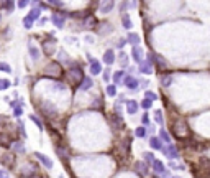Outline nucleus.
I'll return each mask as SVG.
<instances>
[{"label":"nucleus","mask_w":210,"mask_h":178,"mask_svg":"<svg viewBox=\"0 0 210 178\" xmlns=\"http://www.w3.org/2000/svg\"><path fill=\"white\" fill-rule=\"evenodd\" d=\"M66 76H67V81L71 83L72 86H79L80 81L84 79V76H82V70H80L79 66H71V70L66 73Z\"/></svg>","instance_id":"nucleus-1"},{"label":"nucleus","mask_w":210,"mask_h":178,"mask_svg":"<svg viewBox=\"0 0 210 178\" xmlns=\"http://www.w3.org/2000/svg\"><path fill=\"white\" fill-rule=\"evenodd\" d=\"M172 132H174V135H176L177 139H184V137H187V135H189L187 122H185V120H182V119H179L177 122H174Z\"/></svg>","instance_id":"nucleus-2"},{"label":"nucleus","mask_w":210,"mask_h":178,"mask_svg":"<svg viewBox=\"0 0 210 178\" xmlns=\"http://www.w3.org/2000/svg\"><path fill=\"white\" fill-rule=\"evenodd\" d=\"M39 109H41V112L44 114L46 117H49V119L57 117V107L52 104V102H49V101H43L41 106H39Z\"/></svg>","instance_id":"nucleus-3"},{"label":"nucleus","mask_w":210,"mask_h":178,"mask_svg":"<svg viewBox=\"0 0 210 178\" xmlns=\"http://www.w3.org/2000/svg\"><path fill=\"white\" fill-rule=\"evenodd\" d=\"M44 76H54V78H61L62 76V68L59 63L51 61L48 66L44 68Z\"/></svg>","instance_id":"nucleus-4"},{"label":"nucleus","mask_w":210,"mask_h":178,"mask_svg":"<svg viewBox=\"0 0 210 178\" xmlns=\"http://www.w3.org/2000/svg\"><path fill=\"white\" fill-rule=\"evenodd\" d=\"M161 150H162V153H164L167 158H171V160L179 158V150H177V147H176V145H172V143H169V145L162 147Z\"/></svg>","instance_id":"nucleus-5"},{"label":"nucleus","mask_w":210,"mask_h":178,"mask_svg":"<svg viewBox=\"0 0 210 178\" xmlns=\"http://www.w3.org/2000/svg\"><path fill=\"white\" fill-rule=\"evenodd\" d=\"M54 43H56V38L54 36H48V40L43 43V51H44V55L46 56H51L52 53H54V50H56V46H54Z\"/></svg>","instance_id":"nucleus-6"},{"label":"nucleus","mask_w":210,"mask_h":178,"mask_svg":"<svg viewBox=\"0 0 210 178\" xmlns=\"http://www.w3.org/2000/svg\"><path fill=\"white\" fill-rule=\"evenodd\" d=\"M36 173H38V168L34 165H31V163L30 165H25L21 168V176L23 178H33Z\"/></svg>","instance_id":"nucleus-7"},{"label":"nucleus","mask_w":210,"mask_h":178,"mask_svg":"<svg viewBox=\"0 0 210 178\" xmlns=\"http://www.w3.org/2000/svg\"><path fill=\"white\" fill-rule=\"evenodd\" d=\"M0 163L3 166H10V168H13L15 165V155L13 153H3L2 157H0Z\"/></svg>","instance_id":"nucleus-8"},{"label":"nucleus","mask_w":210,"mask_h":178,"mask_svg":"<svg viewBox=\"0 0 210 178\" xmlns=\"http://www.w3.org/2000/svg\"><path fill=\"white\" fill-rule=\"evenodd\" d=\"M123 83H125V86H126V88L128 89H131V91H136L138 89V79L136 78H133L131 76V74H128V76H125L123 78Z\"/></svg>","instance_id":"nucleus-9"},{"label":"nucleus","mask_w":210,"mask_h":178,"mask_svg":"<svg viewBox=\"0 0 210 178\" xmlns=\"http://www.w3.org/2000/svg\"><path fill=\"white\" fill-rule=\"evenodd\" d=\"M11 137L8 134H5V132H0V147L3 148H10L11 147Z\"/></svg>","instance_id":"nucleus-10"},{"label":"nucleus","mask_w":210,"mask_h":178,"mask_svg":"<svg viewBox=\"0 0 210 178\" xmlns=\"http://www.w3.org/2000/svg\"><path fill=\"white\" fill-rule=\"evenodd\" d=\"M110 122H112V127L113 129H123V119L120 117V114H113L112 117H110Z\"/></svg>","instance_id":"nucleus-11"},{"label":"nucleus","mask_w":210,"mask_h":178,"mask_svg":"<svg viewBox=\"0 0 210 178\" xmlns=\"http://www.w3.org/2000/svg\"><path fill=\"white\" fill-rule=\"evenodd\" d=\"M90 73H92V76H94V74H100L102 73L100 61L95 60V58H90Z\"/></svg>","instance_id":"nucleus-12"},{"label":"nucleus","mask_w":210,"mask_h":178,"mask_svg":"<svg viewBox=\"0 0 210 178\" xmlns=\"http://www.w3.org/2000/svg\"><path fill=\"white\" fill-rule=\"evenodd\" d=\"M51 22L54 23L56 28H64V22H66V18H64V17H61L59 13H52V15H51Z\"/></svg>","instance_id":"nucleus-13"},{"label":"nucleus","mask_w":210,"mask_h":178,"mask_svg":"<svg viewBox=\"0 0 210 178\" xmlns=\"http://www.w3.org/2000/svg\"><path fill=\"white\" fill-rule=\"evenodd\" d=\"M154 65L158 66V70H159V71L167 70V63H166V60L162 58V56H159V55H154Z\"/></svg>","instance_id":"nucleus-14"},{"label":"nucleus","mask_w":210,"mask_h":178,"mask_svg":"<svg viewBox=\"0 0 210 178\" xmlns=\"http://www.w3.org/2000/svg\"><path fill=\"white\" fill-rule=\"evenodd\" d=\"M131 56H133V60H135L136 63H141L143 61V50L139 46H133L131 48Z\"/></svg>","instance_id":"nucleus-15"},{"label":"nucleus","mask_w":210,"mask_h":178,"mask_svg":"<svg viewBox=\"0 0 210 178\" xmlns=\"http://www.w3.org/2000/svg\"><path fill=\"white\" fill-rule=\"evenodd\" d=\"M120 147H121V150H123V155H128V153H130V147H131V137H125V139L120 142Z\"/></svg>","instance_id":"nucleus-16"},{"label":"nucleus","mask_w":210,"mask_h":178,"mask_svg":"<svg viewBox=\"0 0 210 178\" xmlns=\"http://www.w3.org/2000/svg\"><path fill=\"white\" fill-rule=\"evenodd\" d=\"M135 170L139 175H146L148 173V163L146 162H136L135 163Z\"/></svg>","instance_id":"nucleus-17"},{"label":"nucleus","mask_w":210,"mask_h":178,"mask_svg":"<svg viewBox=\"0 0 210 178\" xmlns=\"http://www.w3.org/2000/svg\"><path fill=\"white\" fill-rule=\"evenodd\" d=\"M34 155H36V158L39 160V162H41L44 166H46V168H51V166H52V160L51 158H48V157H46V155H43V153H34Z\"/></svg>","instance_id":"nucleus-18"},{"label":"nucleus","mask_w":210,"mask_h":178,"mask_svg":"<svg viewBox=\"0 0 210 178\" xmlns=\"http://www.w3.org/2000/svg\"><path fill=\"white\" fill-rule=\"evenodd\" d=\"M153 170L156 171V173H159V175H164V171H166V168H164V163L161 162V160H154L153 163Z\"/></svg>","instance_id":"nucleus-19"},{"label":"nucleus","mask_w":210,"mask_h":178,"mask_svg":"<svg viewBox=\"0 0 210 178\" xmlns=\"http://www.w3.org/2000/svg\"><path fill=\"white\" fill-rule=\"evenodd\" d=\"M125 102H126V112H128V114H136V111H138V102L133 101V99L125 101Z\"/></svg>","instance_id":"nucleus-20"},{"label":"nucleus","mask_w":210,"mask_h":178,"mask_svg":"<svg viewBox=\"0 0 210 178\" xmlns=\"http://www.w3.org/2000/svg\"><path fill=\"white\" fill-rule=\"evenodd\" d=\"M149 145H151L153 150H161V148H162V142H161L159 137H151V139H149Z\"/></svg>","instance_id":"nucleus-21"},{"label":"nucleus","mask_w":210,"mask_h":178,"mask_svg":"<svg viewBox=\"0 0 210 178\" xmlns=\"http://www.w3.org/2000/svg\"><path fill=\"white\" fill-rule=\"evenodd\" d=\"M103 61L107 63V65H113L115 63V53H113V50H107L103 53Z\"/></svg>","instance_id":"nucleus-22"},{"label":"nucleus","mask_w":210,"mask_h":178,"mask_svg":"<svg viewBox=\"0 0 210 178\" xmlns=\"http://www.w3.org/2000/svg\"><path fill=\"white\" fill-rule=\"evenodd\" d=\"M92 86H94V83H92V78H85L84 76V79L80 81V84H79V88L82 89V91H89Z\"/></svg>","instance_id":"nucleus-23"},{"label":"nucleus","mask_w":210,"mask_h":178,"mask_svg":"<svg viewBox=\"0 0 210 178\" xmlns=\"http://www.w3.org/2000/svg\"><path fill=\"white\" fill-rule=\"evenodd\" d=\"M139 40H141V38H139L136 33H128V36H126V41L130 45H133V46H138Z\"/></svg>","instance_id":"nucleus-24"},{"label":"nucleus","mask_w":210,"mask_h":178,"mask_svg":"<svg viewBox=\"0 0 210 178\" xmlns=\"http://www.w3.org/2000/svg\"><path fill=\"white\" fill-rule=\"evenodd\" d=\"M28 53H30V56L31 58L36 61V60H39V50L36 48V46H33V45H30V46H28Z\"/></svg>","instance_id":"nucleus-25"},{"label":"nucleus","mask_w":210,"mask_h":178,"mask_svg":"<svg viewBox=\"0 0 210 178\" xmlns=\"http://www.w3.org/2000/svg\"><path fill=\"white\" fill-rule=\"evenodd\" d=\"M139 71L143 74H151V65L148 61H141L139 63Z\"/></svg>","instance_id":"nucleus-26"},{"label":"nucleus","mask_w":210,"mask_h":178,"mask_svg":"<svg viewBox=\"0 0 210 178\" xmlns=\"http://www.w3.org/2000/svg\"><path fill=\"white\" fill-rule=\"evenodd\" d=\"M97 18L95 17H89V18H85L84 20V26H87V28H94V26H97Z\"/></svg>","instance_id":"nucleus-27"},{"label":"nucleus","mask_w":210,"mask_h":178,"mask_svg":"<svg viewBox=\"0 0 210 178\" xmlns=\"http://www.w3.org/2000/svg\"><path fill=\"white\" fill-rule=\"evenodd\" d=\"M159 139H161V142H166L167 145L171 143V135H169L164 129H161V130H159Z\"/></svg>","instance_id":"nucleus-28"},{"label":"nucleus","mask_w":210,"mask_h":178,"mask_svg":"<svg viewBox=\"0 0 210 178\" xmlns=\"http://www.w3.org/2000/svg\"><path fill=\"white\" fill-rule=\"evenodd\" d=\"M11 148H13V152H16V153H23V152H25V147H23L21 142H13V143H11Z\"/></svg>","instance_id":"nucleus-29"},{"label":"nucleus","mask_w":210,"mask_h":178,"mask_svg":"<svg viewBox=\"0 0 210 178\" xmlns=\"http://www.w3.org/2000/svg\"><path fill=\"white\" fill-rule=\"evenodd\" d=\"M100 7H102V8H100V12H102V13H108L110 10H112V8L115 7V3H113V2H107V3H102Z\"/></svg>","instance_id":"nucleus-30"},{"label":"nucleus","mask_w":210,"mask_h":178,"mask_svg":"<svg viewBox=\"0 0 210 178\" xmlns=\"http://www.w3.org/2000/svg\"><path fill=\"white\" fill-rule=\"evenodd\" d=\"M121 25H123L126 30H130V28H131V18L128 15H123V17H121Z\"/></svg>","instance_id":"nucleus-31"},{"label":"nucleus","mask_w":210,"mask_h":178,"mask_svg":"<svg viewBox=\"0 0 210 178\" xmlns=\"http://www.w3.org/2000/svg\"><path fill=\"white\" fill-rule=\"evenodd\" d=\"M39 12H41V8H33L26 17H28L30 20H36V18H39Z\"/></svg>","instance_id":"nucleus-32"},{"label":"nucleus","mask_w":210,"mask_h":178,"mask_svg":"<svg viewBox=\"0 0 210 178\" xmlns=\"http://www.w3.org/2000/svg\"><path fill=\"white\" fill-rule=\"evenodd\" d=\"M123 74H125L123 71H116V73L113 74V83H115V84H120L121 81H123Z\"/></svg>","instance_id":"nucleus-33"},{"label":"nucleus","mask_w":210,"mask_h":178,"mask_svg":"<svg viewBox=\"0 0 210 178\" xmlns=\"http://www.w3.org/2000/svg\"><path fill=\"white\" fill-rule=\"evenodd\" d=\"M143 162H146V163H153L154 162V153H151V152H144V155H143Z\"/></svg>","instance_id":"nucleus-34"},{"label":"nucleus","mask_w":210,"mask_h":178,"mask_svg":"<svg viewBox=\"0 0 210 178\" xmlns=\"http://www.w3.org/2000/svg\"><path fill=\"white\" fill-rule=\"evenodd\" d=\"M0 8L11 10V8H15V3H13V2H0Z\"/></svg>","instance_id":"nucleus-35"},{"label":"nucleus","mask_w":210,"mask_h":178,"mask_svg":"<svg viewBox=\"0 0 210 178\" xmlns=\"http://www.w3.org/2000/svg\"><path fill=\"white\" fill-rule=\"evenodd\" d=\"M171 81H172L171 74H164V76L161 78V83H162V86H169V84H171Z\"/></svg>","instance_id":"nucleus-36"},{"label":"nucleus","mask_w":210,"mask_h":178,"mask_svg":"<svg viewBox=\"0 0 210 178\" xmlns=\"http://www.w3.org/2000/svg\"><path fill=\"white\" fill-rule=\"evenodd\" d=\"M154 119H156L158 124H161V125L164 124V119H162V112H161V111H156V112H154Z\"/></svg>","instance_id":"nucleus-37"},{"label":"nucleus","mask_w":210,"mask_h":178,"mask_svg":"<svg viewBox=\"0 0 210 178\" xmlns=\"http://www.w3.org/2000/svg\"><path fill=\"white\" fill-rule=\"evenodd\" d=\"M118 60H120V63H121V66H126V65H128V56L123 53V51L118 55Z\"/></svg>","instance_id":"nucleus-38"},{"label":"nucleus","mask_w":210,"mask_h":178,"mask_svg":"<svg viewBox=\"0 0 210 178\" xmlns=\"http://www.w3.org/2000/svg\"><path fill=\"white\" fill-rule=\"evenodd\" d=\"M30 119H31L33 122H34V124L38 125V129H39V130H43V129H44V127H43V122H41V120H39V119H38L36 116H33V114H31V116H30Z\"/></svg>","instance_id":"nucleus-39"},{"label":"nucleus","mask_w":210,"mask_h":178,"mask_svg":"<svg viewBox=\"0 0 210 178\" xmlns=\"http://www.w3.org/2000/svg\"><path fill=\"white\" fill-rule=\"evenodd\" d=\"M10 88V81L8 79H0V91H5Z\"/></svg>","instance_id":"nucleus-40"},{"label":"nucleus","mask_w":210,"mask_h":178,"mask_svg":"<svg viewBox=\"0 0 210 178\" xmlns=\"http://www.w3.org/2000/svg\"><path fill=\"white\" fill-rule=\"evenodd\" d=\"M107 94H108V96H112V97L116 94V86H115V84L107 86Z\"/></svg>","instance_id":"nucleus-41"},{"label":"nucleus","mask_w":210,"mask_h":178,"mask_svg":"<svg viewBox=\"0 0 210 178\" xmlns=\"http://www.w3.org/2000/svg\"><path fill=\"white\" fill-rule=\"evenodd\" d=\"M151 106H153V102H151L149 99H146V97H144V99L141 101V107L144 109V111H148V109H149Z\"/></svg>","instance_id":"nucleus-42"},{"label":"nucleus","mask_w":210,"mask_h":178,"mask_svg":"<svg viewBox=\"0 0 210 178\" xmlns=\"http://www.w3.org/2000/svg\"><path fill=\"white\" fill-rule=\"evenodd\" d=\"M144 97H146V99H149L151 102H153V101H156V99H158V94L151 93V91H146V93H144Z\"/></svg>","instance_id":"nucleus-43"},{"label":"nucleus","mask_w":210,"mask_h":178,"mask_svg":"<svg viewBox=\"0 0 210 178\" xmlns=\"http://www.w3.org/2000/svg\"><path fill=\"white\" fill-rule=\"evenodd\" d=\"M135 134H136V137H146V129H144V127H138Z\"/></svg>","instance_id":"nucleus-44"},{"label":"nucleus","mask_w":210,"mask_h":178,"mask_svg":"<svg viewBox=\"0 0 210 178\" xmlns=\"http://www.w3.org/2000/svg\"><path fill=\"white\" fill-rule=\"evenodd\" d=\"M0 71H5V73H11V68L7 65V63H0Z\"/></svg>","instance_id":"nucleus-45"},{"label":"nucleus","mask_w":210,"mask_h":178,"mask_svg":"<svg viewBox=\"0 0 210 178\" xmlns=\"http://www.w3.org/2000/svg\"><path fill=\"white\" fill-rule=\"evenodd\" d=\"M31 25H33V20H30L28 17H25V18H23V26H25V28H31Z\"/></svg>","instance_id":"nucleus-46"},{"label":"nucleus","mask_w":210,"mask_h":178,"mask_svg":"<svg viewBox=\"0 0 210 178\" xmlns=\"http://www.w3.org/2000/svg\"><path fill=\"white\" fill-rule=\"evenodd\" d=\"M21 114H23V109H21V106H16V107L13 109V116H15V117H20Z\"/></svg>","instance_id":"nucleus-47"},{"label":"nucleus","mask_w":210,"mask_h":178,"mask_svg":"<svg viewBox=\"0 0 210 178\" xmlns=\"http://www.w3.org/2000/svg\"><path fill=\"white\" fill-rule=\"evenodd\" d=\"M141 122H143V125L149 124V116H148V114H143V116H141Z\"/></svg>","instance_id":"nucleus-48"},{"label":"nucleus","mask_w":210,"mask_h":178,"mask_svg":"<svg viewBox=\"0 0 210 178\" xmlns=\"http://www.w3.org/2000/svg\"><path fill=\"white\" fill-rule=\"evenodd\" d=\"M18 130H20L21 137H26V132H25V129H23V122H18Z\"/></svg>","instance_id":"nucleus-49"},{"label":"nucleus","mask_w":210,"mask_h":178,"mask_svg":"<svg viewBox=\"0 0 210 178\" xmlns=\"http://www.w3.org/2000/svg\"><path fill=\"white\" fill-rule=\"evenodd\" d=\"M54 88L59 89V91H64V89H66V84H62V83H54Z\"/></svg>","instance_id":"nucleus-50"},{"label":"nucleus","mask_w":210,"mask_h":178,"mask_svg":"<svg viewBox=\"0 0 210 178\" xmlns=\"http://www.w3.org/2000/svg\"><path fill=\"white\" fill-rule=\"evenodd\" d=\"M59 58H61V61H62V60H69V56H67V53H64V51L61 50V51H59Z\"/></svg>","instance_id":"nucleus-51"},{"label":"nucleus","mask_w":210,"mask_h":178,"mask_svg":"<svg viewBox=\"0 0 210 178\" xmlns=\"http://www.w3.org/2000/svg\"><path fill=\"white\" fill-rule=\"evenodd\" d=\"M100 106H102V101H100V99H95V102L92 104V107H94V109H98Z\"/></svg>","instance_id":"nucleus-52"},{"label":"nucleus","mask_w":210,"mask_h":178,"mask_svg":"<svg viewBox=\"0 0 210 178\" xmlns=\"http://www.w3.org/2000/svg\"><path fill=\"white\" fill-rule=\"evenodd\" d=\"M0 178H10L7 170H0Z\"/></svg>","instance_id":"nucleus-53"},{"label":"nucleus","mask_w":210,"mask_h":178,"mask_svg":"<svg viewBox=\"0 0 210 178\" xmlns=\"http://www.w3.org/2000/svg\"><path fill=\"white\" fill-rule=\"evenodd\" d=\"M16 5H18V7H20V8H25V7H26V5H28V2H25V0H20V2H18V3H16Z\"/></svg>","instance_id":"nucleus-54"},{"label":"nucleus","mask_w":210,"mask_h":178,"mask_svg":"<svg viewBox=\"0 0 210 178\" xmlns=\"http://www.w3.org/2000/svg\"><path fill=\"white\" fill-rule=\"evenodd\" d=\"M103 79H105V81H108V79H110V70H105V73H103Z\"/></svg>","instance_id":"nucleus-55"},{"label":"nucleus","mask_w":210,"mask_h":178,"mask_svg":"<svg viewBox=\"0 0 210 178\" xmlns=\"http://www.w3.org/2000/svg\"><path fill=\"white\" fill-rule=\"evenodd\" d=\"M125 43H126V40H120V41H118V48H123Z\"/></svg>","instance_id":"nucleus-56"},{"label":"nucleus","mask_w":210,"mask_h":178,"mask_svg":"<svg viewBox=\"0 0 210 178\" xmlns=\"http://www.w3.org/2000/svg\"><path fill=\"white\" fill-rule=\"evenodd\" d=\"M128 5H130V3H126V2H121V3H120V7H121V10H126V7H128Z\"/></svg>","instance_id":"nucleus-57"},{"label":"nucleus","mask_w":210,"mask_h":178,"mask_svg":"<svg viewBox=\"0 0 210 178\" xmlns=\"http://www.w3.org/2000/svg\"><path fill=\"white\" fill-rule=\"evenodd\" d=\"M49 5H54V7H62L61 2H49Z\"/></svg>","instance_id":"nucleus-58"},{"label":"nucleus","mask_w":210,"mask_h":178,"mask_svg":"<svg viewBox=\"0 0 210 178\" xmlns=\"http://www.w3.org/2000/svg\"><path fill=\"white\" fill-rule=\"evenodd\" d=\"M46 22H48V18H44V17H43V18H41V20H39V25H44V23H46Z\"/></svg>","instance_id":"nucleus-59"},{"label":"nucleus","mask_w":210,"mask_h":178,"mask_svg":"<svg viewBox=\"0 0 210 178\" xmlns=\"http://www.w3.org/2000/svg\"><path fill=\"white\" fill-rule=\"evenodd\" d=\"M148 84H149L148 81H141V86H143V88H146V86H148Z\"/></svg>","instance_id":"nucleus-60"},{"label":"nucleus","mask_w":210,"mask_h":178,"mask_svg":"<svg viewBox=\"0 0 210 178\" xmlns=\"http://www.w3.org/2000/svg\"><path fill=\"white\" fill-rule=\"evenodd\" d=\"M171 178H180V176H171Z\"/></svg>","instance_id":"nucleus-61"},{"label":"nucleus","mask_w":210,"mask_h":178,"mask_svg":"<svg viewBox=\"0 0 210 178\" xmlns=\"http://www.w3.org/2000/svg\"><path fill=\"white\" fill-rule=\"evenodd\" d=\"M0 22H2V17H0Z\"/></svg>","instance_id":"nucleus-62"},{"label":"nucleus","mask_w":210,"mask_h":178,"mask_svg":"<svg viewBox=\"0 0 210 178\" xmlns=\"http://www.w3.org/2000/svg\"><path fill=\"white\" fill-rule=\"evenodd\" d=\"M154 178H158V176H154Z\"/></svg>","instance_id":"nucleus-63"}]
</instances>
